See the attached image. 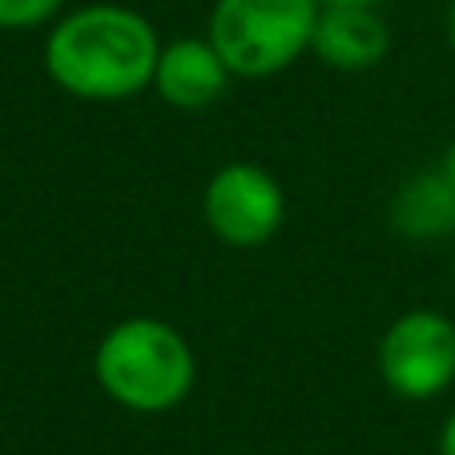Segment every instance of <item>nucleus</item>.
<instances>
[{"label": "nucleus", "mask_w": 455, "mask_h": 455, "mask_svg": "<svg viewBox=\"0 0 455 455\" xmlns=\"http://www.w3.org/2000/svg\"><path fill=\"white\" fill-rule=\"evenodd\" d=\"M443 36H447V49H455V0L447 4V12H443Z\"/></svg>", "instance_id": "13"}, {"label": "nucleus", "mask_w": 455, "mask_h": 455, "mask_svg": "<svg viewBox=\"0 0 455 455\" xmlns=\"http://www.w3.org/2000/svg\"><path fill=\"white\" fill-rule=\"evenodd\" d=\"M391 226L407 242H443L455 238V186L443 170H419L395 189Z\"/></svg>", "instance_id": "8"}, {"label": "nucleus", "mask_w": 455, "mask_h": 455, "mask_svg": "<svg viewBox=\"0 0 455 455\" xmlns=\"http://www.w3.org/2000/svg\"><path fill=\"white\" fill-rule=\"evenodd\" d=\"M391 49V28L379 9H323L315 25V52L323 65L339 73H367Z\"/></svg>", "instance_id": "7"}, {"label": "nucleus", "mask_w": 455, "mask_h": 455, "mask_svg": "<svg viewBox=\"0 0 455 455\" xmlns=\"http://www.w3.org/2000/svg\"><path fill=\"white\" fill-rule=\"evenodd\" d=\"M439 455H455V411L439 427Z\"/></svg>", "instance_id": "10"}, {"label": "nucleus", "mask_w": 455, "mask_h": 455, "mask_svg": "<svg viewBox=\"0 0 455 455\" xmlns=\"http://www.w3.org/2000/svg\"><path fill=\"white\" fill-rule=\"evenodd\" d=\"M375 367L391 395L407 403L439 399L455 383V323L443 310H407L383 331Z\"/></svg>", "instance_id": "4"}, {"label": "nucleus", "mask_w": 455, "mask_h": 455, "mask_svg": "<svg viewBox=\"0 0 455 455\" xmlns=\"http://www.w3.org/2000/svg\"><path fill=\"white\" fill-rule=\"evenodd\" d=\"M234 73L210 36H173L162 44L154 69V93L181 113H202L222 101Z\"/></svg>", "instance_id": "6"}, {"label": "nucleus", "mask_w": 455, "mask_h": 455, "mask_svg": "<svg viewBox=\"0 0 455 455\" xmlns=\"http://www.w3.org/2000/svg\"><path fill=\"white\" fill-rule=\"evenodd\" d=\"M162 57L157 28L129 4H81L60 12L44 36V73L77 101H129L154 89Z\"/></svg>", "instance_id": "1"}, {"label": "nucleus", "mask_w": 455, "mask_h": 455, "mask_svg": "<svg viewBox=\"0 0 455 455\" xmlns=\"http://www.w3.org/2000/svg\"><path fill=\"white\" fill-rule=\"evenodd\" d=\"M202 218L218 242L234 250L267 246L286 222V194L258 162H226L202 189Z\"/></svg>", "instance_id": "5"}, {"label": "nucleus", "mask_w": 455, "mask_h": 455, "mask_svg": "<svg viewBox=\"0 0 455 455\" xmlns=\"http://www.w3.org/2000/svg\"><path fill=\"white\" fill-rule=\"evenodd\" d=\"M318 12V0H214L206 36L234 77L267 81L310 52Z\"/></svg>", "instance_id": "3"}, {"label": "nucleus", "mask_w": 455, "mask_h": 455, "mask_svg": "<svg viewBox=\"0 0 455 455\" xmlns=\"http://www.w3.org/2000/svg\"><path fill=\"white\" fill-rule=\"evenodd\" d=\"M97 387L133 415H165L198 383L194 347L178 327L154 315L113 323L93 351Z\"/></svg>", "instance_id": "2"}, {"label": "nucleus", "mask_w": 455, "mask_h": 455, "mask_svg": "<svg viewBox=\"0 0 455 455\" xmlns=\"http://www.w3.org/2000/svg\"><path fill=\"white\" fill-rule=\"evenodd\" d=\"M451 275H455V262H451Z\"/></svg>", "instance_id": "14"}, {"label": "nucleus", "mask_w": 455, "mask_h": 455, "mask_svg": "<svg viewBox=\"0 0 455 455\" xmlns=\"http://www.w3.org/2000/svg\"><path fill=\"white\" fill-rule=\"evenodd\" d=\"M323 9H375L379 0H318Z\"/></svg>", "instance_id": "11"}, {"label": "nucleus", "mask_w": 455, "mask_h": 455, "mask_svg": "<svg viewBox=\"0 0 455 455\" xmlns=\"http://www.w3.org/2000/svg\"><path fill=\"white\" fill-rule=\"evenodd\" d=\"M439 170H443V178L455 186V141L443 149V157H439Z\"/></svg>", "instance_id": "12"}, {"label": "nucleus", "mask_w": 455, "mask_h": 455, "mask_svg": "<svg viewBox=\"0 0 455 455\" xmlns=\"http://www.w3.org/2000/svg\"><path fill=\"white\" fill-rule=\"evenodd\" d=\"M69 0H0V28L4 33H28V28L52 25Z\"/></svg>", "instance_id": "9"}]
</instances>
